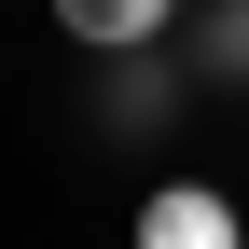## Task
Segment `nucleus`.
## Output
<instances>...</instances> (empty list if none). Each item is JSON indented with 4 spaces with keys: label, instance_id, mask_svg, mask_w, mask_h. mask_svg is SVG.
Listing matches in <instances>:
<instances>
[{
    "label": "nucleus",
    "instance_id": "nucleus-3",
    "mask_svg": "<svg viewBox=\"0 0 249 249\" xmlns=\"http://www.w3.org/2000/svg\"><path fill=\"white\" fill-rule=\"evenodd\" d=\"M194 70H208V83H249V0H222V14H208V42H194Z\"/></svg>",
    "mask_w": 249,
    "mask_h": 249
},
{
    "label": "nucleus",
    "instance_id": "nucleus-2",
    "mask_svg": "<svg viewBox=\"0 0 249 249\" xmlns=\"http://www.w3.org/2000/svg\"><path fill=\"white\" fill-rule=\"evenodd\" d=\"M166 14H180V0H55V42H83V55H152Z\"/></svg>",
    "mask_w": 249,
    "mask_h": 249
},
{
    "label": "nucleus",
    "instance_id": "nucleus-1",
    "mask_svg": "<svg viewBox=\"0 0 249 249\" xmlns=\"http://www.w3.org/2000/svg\"><path fill=\"white\" fill-rule=\"evenodd\" d=\"M124 249H249V222H235V194H222V180H152Z\"/></svg>",
    "mask_w": 249,
    "mask_h": 249
}]
</instances>
